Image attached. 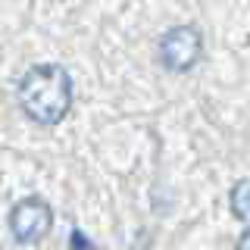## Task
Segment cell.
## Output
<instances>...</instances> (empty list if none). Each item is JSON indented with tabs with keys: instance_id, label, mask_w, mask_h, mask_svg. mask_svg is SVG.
Wrapping results in <instances>:
<instances>
[{
	"instance_id": "cell-4",
	"label": "cell",
	"mask_w": 250,
	"mask_h": 250,
	"mask_svg": "<svg viewBox=\"0 0 250 250\" xmlns=\"http://www.w3.org/2000/svg\"><path fill=\"white\" fill-rule=\"evenodd\" d=\"M231 213L241 219V222H250V178H241L238 185L231 188Z\"/></svg>"
},
{
	"instance_id": "cell-3",
	"label": "cell",
	"mask_w": 250,
	"mask_h": 250,
	"mask_svg": "<svg viewBox=\"0 0 250 250\" xmlns=\"http://www.w3.org/2000/svg\"><path fill=\"white\" fill-rule=\"evenodd\" d=\"M53 225V209L44 197H25L10 209V231L19 244H38Z\"/></svg>"
},
{
	"instance_id": "cell-1",
	"label": "cell",
	"mask_w": 250,
	"mask_h": 250,
	"mask_svg": "<svg viewBox=\"0 0 250 250\" xmlns=\"http://www.w3.org/2000/svg\"><path fill=\"white\" fill-rule=\"evenodd\" d=\"M19 106L31 122L57 125L72 106V78L57 62H38L19 82Z\"/></svg>"
},
{
	"instance_id": "cell-5",
	"label": "cell",
	"mask_w": 250,
	"mask_h": 250,
	"mask_svg": "<svg viewBox=\"0 0 250 250\" xmlns=\"http://www.w3.org/2000/svg\"><path fill=\"white\" fill-rule=\"evenodd\" d=\"M238 250H250V229L241 234V241H238Z\"/></svg>"
},
{
	"instance_id": "cell-2",
	"label": "cell",
	"mask_w": 250,
	"mask_h": 250,
	"mask_svg": "<svg viewBox=\"0 0 250 250\" xmlns=\"http://www.w3.org/2000/svg\"><path fill=\"white\" fill-rule=\"evenodd\" d=\"M156 53L169 72H191L203 57V35L194 25H175L160 38Z\"/></svg>"
}]
</instances>
